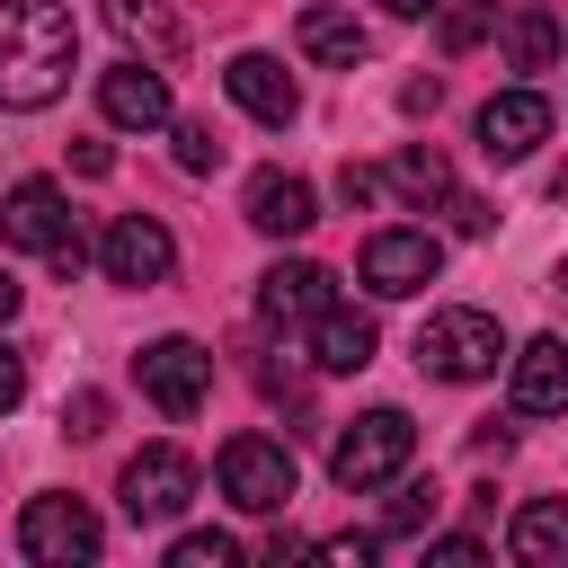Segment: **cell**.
Wrapping results in <instances>:
<instances>
[{
    "label": "cell",
    "mask_w": 568,
    "mask_h": 568,
    "mask_svg": "<svg viewBox=\"0 0 568 568\" xmlns=\"http://www.w3.org/2000/svg\"><path fill=\"white\" fill-rule=\"evenodd\" d=\"M80 62L71 0H0V106H53Z\"/></svg>",
    "instance_id": "1"
},
{
    "label": "cell",
    "mask_w": 568,
    "mask_h": 568,
    "mask_svg": "<svg viewBox=\"0 0 568 568\" xmlns=\"http://www.w3.org/2000/svg\"><path fill=\"white\" fill-rule=\"evenodd\" d=\"M417 364H426L435 382H488V373L515 364V355H506V328H497L488 311L453 302V311H435V320L417 328Z\"/></svg>",
    "instance_id": "2"
},
{
    "label": "cell",
    "mask_w": 568,
    "mask_h": 568,
    "mask_svg": "<svg viewBox=\"0 0 568 568\" xmlns=\"http://www.w3.org/2000/svg\"><path fill=\"white\" fill-rule=\"evenodd\" d=\"M408 453H417L408 408H364V417L328 444V479H337V488H390V479L408 470Z\"/></svg>",
    "instance_id": "3"
},
{
    "label": "cell",
    "mask_w": 568,
    "mask_h": 568,
    "mask_svg": "<svg viewBox=\"0 0 568 568\" xmlns=\"http://www.w3.org/2000/svg\"><path fill=\"white\" fill-rule=\"evenodd\" d=\"M213 479H222V497L240 515H284L293 506V453L275 435H231L222 462H213Z\"/></svg>",
    "instance_id": "4"
},
{
    "label": "cell",
    "mask_w": 568,
    "mask_h": 568,
    "mask_svg": "<svg viewBox=\"0 0 568 568\" xmlns=\"http://www.w3.org/2000/svg\"><path fill=\"white\" fill-rule=\"evenodd\" d=\"M133 373H142V399H151L160 417H195V408L213 399V355H204L195 337H151V346L133 355Z\"/></svg>",
    "instance_id": "5"
},
{
    "label": "cell",
    "mask_w": 568,
    "mask_h": 568,
    "mask_svg": "<svg viewBox=\"0 0 568 568\" xmlns=\"http://www.w3.org/2000/svg\"><path fill=\"white\" fill-rule=\"evenodd\" d=\"M435 266H444V240L435 231H373L364 240V257H355V275H364V293H382V302H408V293H426L435 284Z\"/></svg>",
    "instance_id": "6"
},
{
    "label": "cell",
    "mask_w": 568,
    "mask_h": 568,
    "mask_svg": "<svg viewBox=\"0 0 568 568\" xmlns=\"http://www.w3.org/2000/svg\"><path fill=\"white\" fill-rule=\"evenodd\" d=\"M115 497H124V515H133V524H178V515H186V497H195V462H186L178 444H142V453L124 462Z\"/></svg>",
    "instance_id": "7"
},
{
    "label": "cell",
    "mask_w": 568,
    "mask_h": 568,
    "mask_svg": "<svg viewBox=\"0 0 568 568\" xmlns=\"http://www.w3.org/2000/svg\"><path fill=\"white\" fill-rule=\"evenodd\" d=\"M98 515L80 506V497H27V515H18V550L36 559V568H71V559H98Z\"/></svg>",
    "instance_id": "8"
},
{
    "label": "cell",
    "mask_w": 568,
    "mask_h": 568,
    "mask_svg": "<svg viewBox=\"0 0 568 568\" xmlns=\"http://www.w3.org/2000/svg\"><path fill=\"white\" fill-rule=\"evenodd\" d=\"M98 266H106V284H169L178 240H169V222H151V213H115L106 240H98Z\"/></svg>",
    "instance_id": "9"
},
{
    "label": "cell",
    "mask_w": 568,
    "mask_h": 568,
    "mask_svg": "<svg viewBox=\"0 0 568 568\" xmlns=\"http://www.w3.org/2000/svg\"><path fill=\"white\" fill-rule=\"evenodd\" d=\"M0 240H9V248H44V257H53V248H71L80 231H71L62 186H53V178H18V186L0 195Z\"/></svg>",
    "instance_id": "10"
},
{
    "label": "cell",
    "mask_w": 568,
    "mask_h": 568,
    "mask_svg": "<svg viewBox=\"0 0 568 568\" xmlns=\"http://www.w3.org/2000/svg\"><path fill=\"white\" fill-rule=\"evenodd\" d=\"M328 284H337L328 266H311V257H275V266L257 275V311H266L275 328H311V320L337 302Z\"/></svg>",
    "instance_id": "11"
},
{
    "label": "cell",
    "mask_w": 568,
    "mask_h": 568,
    "mask_svg": "<svg viewBox=\"0 0 568 568\" xmlns=\"http://www.w3.org/2000/svg\"><path fill=\"white\" fill-rule=\"evenodd\" d=\"M541 133H550V98L541 89H497L479 106V151L488 160H524V151H541Z\"/></svg>",
    "instance_id": "12"
},
{
    "label": "cell",
    "mask_w": 568,
    "mask_h": 568,
    "mask_svg": "<svg viewBox=\"0 0 568 568\" xmlns=\"http://www.w3.org/2000/svg\"><path fill=\"white\" fill-rule=\"evenodd\" d=\"M98 106H106V124H124V133H160V124L178 115V106H169V80L142 71V62L98 71Z\"/></svg>",
    "instance_id": "13"
},
{
    "label": "cell",
    "mask_w": 568,
    "mask_h": 568,
    "mask_svg": "<svg viewBox=\"0 0 568 568\" xmlns=\"http://www.w3.org/2000/svg\"><path fill=\"white\" fill-rule=\"evenodd\" d=\"M222 89H231L257 124H293V106H302V89H293V71H284L275 53H231V62H222Z\"/></svg>",
    "instance_id": "14"
},
{
    "label": "cell",
    "mask_w": 568,
    "mask_h": 568,
    "mask_svg": "<svg viewBox=\"0 0 568 568\" xmlns=\"http://www.w3.org/2000/svg\"><path fill=\"white\" fill-rule=\"evenodd\" d=\"M248 222H257L266 240H302V231L320 222V195H311L293 169H257V178H248Z\"/></svg>",
    "instance_id": "15"
},
{
    "label": "cell",
    "mask_w": 568,
    "mask_h": 568,
    "mask_svg": "<svg viewBox=\"0 0 568 568\" xmlns=\"http://www.w3.org/2000/svg\"><path fill=\"white\" fill-rule=\"evenodd\" d=\"M293 44L311 53V62H328V71H355L373 44H364V27H355V9H337V0H311L302 18H293Z\"/></svg>",
    "instance_id": "16"
},
{
    "label": "cell",
    "mask_w": 568,
    "mask_h": 568,
    "mask_svg": "<svg viewBox=\"0 0 568 568\" xmlns=\"http://www.w3.org/2000/svg\"><path fill=\"white\" fill-rule=\"evenodd\" d=\"M515 408H524V417H559V408H568V346H559V337L515 346Z\"/></svg>",
    "instance_id": "17"
},
{
    "label": "cell",
    "mask_w": 568,
    "mask_h": 568,
    "mask_svg": "<svg viewBox=\"0 0 568 568\" xmlns=\"http://www.w3.org/2000/svg\"><path fill=\"white\" fill-rule=\"evenodd\" d=\"M311 364H320V373H364V364H373V320L346 311V302H328V311L311 320Z\"/></svg>",
    "instance_id": "18"
},
{
    "label": "cell",
    "mask_w": 568,
    "mask_h": 568,
    "mask_svg": "<svg viewBox=\"0 0 568 568\" xmlns=\"http://www.w3.org/2000/svg\"><path fill=\"white\" fill-rule=\"evenodd\" d=\"M506 550H515L524 568H568V497H532V506H515Z\"/></svg>",
    "instance_id": "19"
},
{
    "label": "cell",
    "mask_w": 568,
    "mask_h": 568,
    "mask_svg": "<svg viewBox=\"0 0 568 568\" xmlns=\"http://www.w3.org/2000/svg\"><path fill=\"white\" fill-rule=\"evenodd\" d=\"M106 27H115V36H133L151 62H178V53H186V27H178L160 0H106Z\"/></svg>",
    "instance_id": "20"
},
{
    "label": "cell",
    "mask_w": 568,
    "mask_h": 568,
    "mask_svg": "<svg viewBox=\"0 0 568 568\" xmlns=\"http://www.w3.org/2000/svg\"><path fill=\"white\" fill-rule=\"evenodd\" d=\"M506 62H515V71H550V62H559V18L524 0V9L506 18Z\"/></svg>",
    "instance_id": "21"
},
{
    "label": "cell",
    "mask_w": 568,
    "mask_h": 568,
    "mask_svg": "<svg viewBox=\"0 0 568 568\" xmlns=\"http://www.w3.org/2000/svg\"><path fill=\"white\" fill-rule=\"evenodd\" d=\"M390 186H399L408 204H444V195H453V169H444V151H426V142H408V151L390 160Z\"/></svg>",
    "instance_id": "22"
},
{
    "label": "cell",
    "mask_w": 568,
    "mask_h": 568,
    "mask_svg": "<svg viewBox=\"0 0 568 568\" xmlns=\"http://www.w3.org/2000/svg\"><path fill=\"white\" fill-rule=\"evenodd\" d=\"M488 27H497V0H444V18H435V44H444V53H470Z\"/></svg>",
    "instance_id": "23"
},
{
    "label": "cell",
    "mask_w": 568,
    "mask_h": 568,
    "mask_svg": "<svg viewBox=\"0 0 568 568\" xmlns=\"http://www.w3.org/2000/svg\"><path fill=\"white\" fill-rule=\"evenodd\" d=\"M231 559H240L231 532H178L169 541V568H231Z\"/></svg>",
    "instance_id": "24"
},
{
    "label": "cell",
    "mask_w": 568,
    "mask_h": 568,
    "mask_svg": "<svg viewBox=\"0 0 568 568\" xmlns=\"http://www.w3.org/2000/svg\"><path fill=\"white\" fill-rule=\"evenodd\" d=\"M169 133H178V169H186V178L222 169V142H213V124H178V115H169Z\"/></svg>",
    "instance_id": "25"
},
{
    "label": "cell",
    "mask_w": 568,
    "mask_h": 568,
    "mask_svg": "<svg viewBox=\"0 0 568 568\" xmlns=\"http://www.w3.org/2000/svg\"><path fill=\"white\" fill-rule=\"evenodd\" d=\"M426 515H435V488H426V479H408V488L390 497V515H382V532H390V541H399V532H426Z\"/></svg>",
    "instance_id": "26"
},
{
    "label": "cell",
    "mask_w": 568,
    "mask_h": 568,
    "mask_svg": "<svg viewBox=\"0 0 568 568\" xmlns=\"http://www.w3.org/2000/svg\"><path fill=\"white\" fill-rule=\"evenodd\" d=\"M444 213H453V231H462V240H488V222H497L479 195H444Z\"/></svg>",
    "instance_id": "27"
},
{
    "label": "cell",
    "mask_w": 568,
    "mask_h": 568,
    "mask_svg": "<svg viewBox=\"0 0 568 568\" xmlns=\"http://www.w3.org/2000/svg\"><path fill=\"white\" fill-rule=\"evenodd\" d=\"M311 550H320V559H355V568H364V559L382 550V532H328V541H311Z\"/></svg>",
    "instance_id": "28"
},
{
    "label": "cell",
    "mask_w": 568,
    "mask_h": 568,
    "mask_svg": "<svg viewBox=\"0 0 568 568\" xmlns=\"http://www.w3.org/2000/svg\"><path fill=\"white\" fill-rule=\"evenodd\" d=\"M18 399H27V355H18L9 337H0V417H9Z\"/></svg>",
    "instance_id": "29"
},
{
    "label": "cell",
    "mask_w": 568,
    "mask_h": 568,
    "mask_svg": "<svg viewBox=\"0 0 568 568\" xmlns=\"http://www.w3.org/2000/svg\"><path fill=\"white\" fill-rule=\"evenodd\" d=\"M337 195H346V204H373V195H382V169L346 160V169H337Z\"/></svg>",
    "instance_id": "30"
},
{
    "label": "cell",
    "mask_w": 568,
    "mask_h": 568,
    "mask_svg": "<svg viewBox=\"0 0 568 568\" xmlns=\"http://www.w3.org/2000/svg\"><path fill=\"white\" fill-rule=\"evenodd\" d=\"M62 426H71V435H98V426H106V399H98V390H80V399L62 408Z\"/></svg>",
    "instance_id": "31"
},
{
    "label": "cell",
    "mask_w": 568,
    "mask_h": 568,
    "mask_svg": "<svg viewBox=\"0 0 568 568\" xmlns=\"http://www.w3.org/2000/svg\"><path fill=\"white\" fill-rule=\"evenodd\" d=\"M71 169H80V178H106L115 151H106V142H71Z\"/></svg>",
    "instance_id": "32"
},
{
    "label": "cell",
    "mask_w": 568,
    "mask_h": 568,
    "mask_svg": "<svg viewBox=\"0 0 568 568\" xmlns=\"http://www.w3.org/2000/svg\"><path fill=\"white\" fill-rule=\"evenodd\" d=\"M426 559H479V541L470 532H444V541H426Z\"/></svg>",
    "instance_id": "33"
},
{
    "label": "cell",
    "mask_w": 568,
    "mask_h": 568,
    "mask_svg": "<svg viewBox=\"0 0 568 568\" xmlns=\"http://www.w3.org/2000/svg\"><path fill=\"white\" fill-rule=\"evenodd\" d=\"M9 320H18V275L0 266V328H9Z\"/></svg>",
    "instance_id": "34"
},
{
    "label": "cell",
    "mask_w": 568,
    "mask_h": 568,
    "mask_svg": "<svg viewBox=\"0 0 568 568\" xmlns=\"http://www.w3.org/2000/svg\"><path fill=\"white\" fill-rule=\"evenodd\" d=\"M390 18H426V9H444V0H382Z\"/></svg>",
    "instance_id": "35"
},
{
    "label": "cell",
    "mask_w": 568,
    "mask_h": 568,
    "mask_svg": "<svg viewBox=\"0 0 568 568\" xmlns=\"http://www.w3.org/2000/svg\"><path fill=\"white\" fill-rule=\"evenodd\" d=\"M550 195H568V169H559V178H550Z\"/></svg>",
    "instance_id": "36"
},
{
    "label": "cell",
    "mask_w": 568,
    "mask_h": 568,
    "mask_svg": "<svg viewBox=\"0 0 568 568\" xmlns=\"http://www.w3.org/2000/svg\"><path fill=\"white\" fill-rule=\"evenodd\" d=\"M559 293H568V266H559Z\"/></svg>",
    "instance_id": "37"
}]
</instances>
